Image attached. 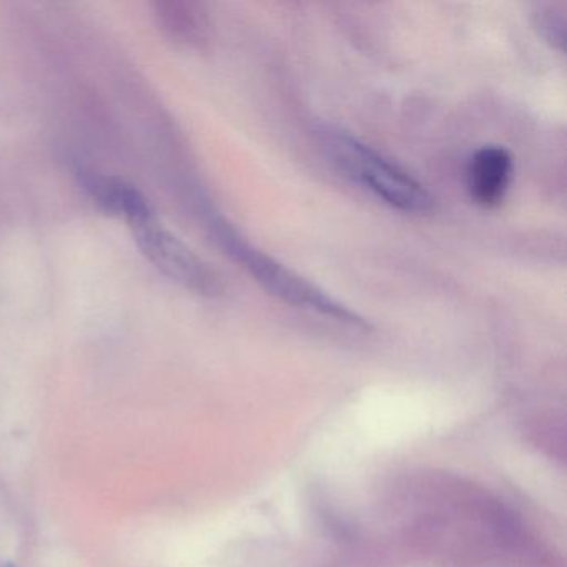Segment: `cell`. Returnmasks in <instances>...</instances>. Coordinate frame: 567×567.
<instances>
[{
    "label": "cell",
    "instance_id": "5",
    "mask_svg": "<svg viewBox=\"0 0 567 567\" xmlns=\"http://www.w3.org/2000/svg\"><path fill=\"white\" fill-rule=\"evenodd\" d=\"M79 175H81L84 190L105 214L124 218L131 227L154 217V210L147 198L134 185L121 178L95 174V172L82 171Z\"/></svg>",
    "mask_w": 567,
    "mask_h": 567
},
{
    "label": "cell",
    "instance_id": "2",
    "mask_svg": "<svg viewBox=\"0 0 567 567\" xmlns=\"http://www.w3.org/2000/svg\"><path fill=\"white\" fill-rule=\"evenodd\" d=\"M320 144L338 171L394 210L427 215L436 208V198L421 182L360 138L327 127L320 132Z\"/></svg>",
    "mask_w": 567,
    "mask_h": 567
},
{
    "label": "cell",
    "instance_id": "4",
    "mask_svg": "<svg viewBox=\"0 0 567 567\" xmlns=\"http://www.w3.org/2000/svg\"><path fill=\"white\" fill-rule=\"evenodd\" d=\"M513 174V157L506 148L486 145L474 152L466 168L471 200L487 210L499 207L509 190Z\"/></svg>",
    "mask_w": 567,
    "mask_h": 567
},
{
    "label": "cell",
    "instance_id": "8",
    "mask_svg": "<svg viewBox=\"0 0 567 567\" xmlns=\"http://www.w3.org/2000/svg\"><path fill=\"white\" fill-rule=\"evenodd\" d=\"M0 567H18V566H16V564L4 563V564H0Z\"/></svg>",
    "mask_w": 567,
    "mask_h": 567
},
{
    "label": "cell",
    "instance_id": "1",
    "mask_svg": "<svg viewBox=\"0 0 567 567\" xmlns=\"http://www.w3.org/2000/svg\"><path fill=\"white\" fill-rule=\"evenodd\" d=\"M218 245L225 254L240 265L258 285L268 293L285 303L293 305L301 310L311 311L331 321L353 328V330H370V323L357 311L338 301L337 298L311 284L297 271L280 264L277 258L254 247L237 228L231 227L224 218H217L212 225Z\"/></svg>",
    "mask_w": 567,
    "mask_h": 567
},
{
    "label": "cell",
    "instance_id": "6",
    "mask_svg": "<svg viewBox=\"0 0 567 567\" xmlns=\"http://www.w3.org/2000/svg\"><path fill=\"white\" fill-rule=\"evenodd\" d=\"M157 18L162 29L174 39L188 42L197 31V19L190 12V6L182 2H162L157 6Z\"/></svg>",
    "mask_w": 567,
    "mask_h": 567
},
{
    "label": "cell",
    "instance_id": "3",
    "mask_svg": "<svg viewBox=\"0 0 567 567\" xmlns=\"http://www.w3.org/2000/svg\"><path fill=\"white\" fill-rule=\"evenodd\" d=\"M131 228L142 254L165 277L194 293L212 297L220 291L217 274L181 238L161 225L155 215Z\"/></svg>",
    "mask_w": 567,
    "mask_h": 567
},
{
    "label": "cell",
    "instance_id": "7",
    "mask_svg": "<svg viewBox=\"0 0 567 567\" xmlns=\"http://www.w3.org/2000/svg\"><path fill=\"white\" fill-rule=\"evenodd\" d=\"M537 28L540 29V34L547 41L554 42V44H563L564 18L563 14L553 11V8L540 9L539 14H537Z\"/></svg>",
    "mask_w": 567,
    "mask_h": 567
}]
</instances>
